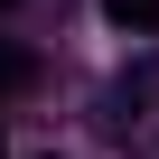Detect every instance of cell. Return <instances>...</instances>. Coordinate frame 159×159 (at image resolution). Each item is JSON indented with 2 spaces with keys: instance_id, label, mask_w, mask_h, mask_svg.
I'll use <instances>...</instances> for the list:
<instances>
[{
  "instance_id": "cell-4",
  "label": "cell",
  "mask_w": 159,
  "mask_h": 159,
  "mask_svg": "<svg viewBox=\"0 0 159 159\" xmlns=\"http://www.w3.org/2000/svg\"><path fill=\"white\" fill-rule=\"evenodd\" d=\"M0 10H19V0H0Z\"/></svg>"
},
{
  "instance_id": "cell-2",
  "label": "cell",
  "mask_w": 159,
  "mask_h": 159,
  "mask_svg": "<svg viewBox=\"0 0 159 159\" xmlns=\"http://www.w3.org/2000/svg\"><path fill=\"white\" fill-rule=\"evenodd\" d=\"M38 84V56L19 47V38H0V103H10V94H28Z\"/></svg>"
},
{
  "instance_id": "cell-3",
  "label": "cell",
  "mask_w": 159,
  "mask_h": 159,
  "mask_svg": "<svg viewBox=\"0 0 159 159\" xmlns=\"http://www.w3.org/2000/svg\"><path fill=\"white\" fill-rule=\"evenodd\" d=\"M112 28H159V0H103Z\"/></svg>"
},
{
  "instance_id": "cell-1",
  "label": "cell",
  "mask_w": 159,
  "mask_h": 159,
  "mask_svg": "<svg viewBox=\"0 0 159 159\" xmlns=\"http://www.w3.org/2000/svg\"><path fill=\"white\" fill-rule=\"evenodd\" d=\"M112 140L131 159H159V56H140L122 84H112Z\"/></svg>"
},
{
  "instance_id": "cell-5",
  "label": "cell",
  "mask_w": 159,
  "mask_h": 159,
  "mask_svg": "<svg viewBox=\"0 0 159 159\" xmlns=\"http://www.w3.org/2000/svg\"><path fill=\"white\" fill-rule=\"evenodd\" d=\"M0 159H10V150H0Z\"/></svg>"
}]
</instances>
